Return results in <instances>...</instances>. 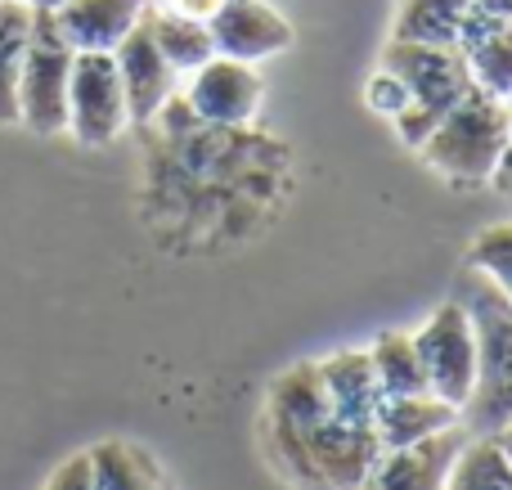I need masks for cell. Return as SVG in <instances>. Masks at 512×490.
Segmentation results:
<instances>
[{
  "mask_svg": "<svg viewBox=\"0 0 512 490\" xmlns=\"http://www.w3.org/2000/svg\"><path fill=\"white\" fill-rule=\"evenodd\" d=\"M315 365H319V383H324L333 419L369 423L373 428V414H378L382 392H378V378H373L369 351H333V356L315 360Z\"/></svg>",
  "mask_w": 512,
  "mask_h": 490,
  "instance_id": "14",
  "label": "cell"
},
{
  "mask_svg": "<svg viewBox=\"0 0 512 490\" xmlns=\"http://www.w3.org/2000/svg\"><path fill=\"white\" fill-rule=\"evenodd\" d=\"M144 14H149V9H144ZM113 63H117V77H122V90H126V113H131V122H153V117L176 99L180 72L162 59L158 41H153V32H149V18H140V23L117 41Z\"/></svg>",
  "mask_w": 512,
  "mask_h": 490,
  "instance_id": "8",
  "label": "cell"
},
{
  "mask_svg": "<svg viewBox=\"0 0 512 490\" xmlns=\"http://www.w3.org/2000/svg\"><path fill=\"white\" fill-rule=\"evenodd\" d=\"M144 9H149V0H63L50 14H54V23H59L63 41L77 54L81 50L113 54L117 41L144 18Z\"/></svg>",
  "mask_w": 512,
  "mask_h": 490,
  "instance_id": "12",
  "label": "cell"
},
{
  "mask_svg": "<svg viewBox=\"0 0 512 490\" xmlns=\"http://www.w3.org/2000/svg\"><path fill=\"white\" fill-rule=\"evenodd\" d=\"M32 9L23 0H0V126L18 122V72H23Z\"/></svg>",
  "mask_w": 512,
  "mask_h": 490,
  "instance_id": "19",
  "label": "cell"
},
{
  "mask_svg": "<svg viewBox=\"0 0 512 490\" xmlns=\"http://www.w3.org/2000/svg\"><path fill=\"white\" fill-rule=\"evenodd\" d=\"M144 18H149V32H153V41H158L162 59H167L176 72L203 68V63L216 54L212 32H207L203 18L176 14V9H153V5H149V14Z\"/></svg>",
  "mask_w": 512,
  "mask_h": 490,
  "instance_id": "17",
  "label": "cell"
},
{
  "mask_svg": "<svg viewBox=\"0 0 512 490\" xmlns=\"http://www.w3.org/2000/svg\"><path fill=\"white\" fill-rule=\"evenodd\" d=\"M490 185H495L499 194H504L508 203H512V144L504 149V158H499V167H495V176H490Z\"/></svg>",
  "mask_w": 512,
  "mask_h": 490,
  "instance_id": "25",
  "label": "cell"
},
{
  "mask_svg": "<svg viewBox=\"0 0 512 490\" xmlns=\"http://www.w3.org/2000/svg\"><path fill=\"white\" fill-rule=\"evenodd\" d=\"M495 446L504 450V459L512 464V423H508V428H499V432H495Z\"/></svg>",
  "mask_w": 512,
  "mask_h": 490,
  "instance_id": "27",
  "label": "cell"
},
{
  "mask_svg": "<svg viewBox=\"0 0 512 490\" xmlns=\"http://www.w3.org/2000/svg\"><path fill=\"white\" fill-rule=\"evenodd\" d=\"M261 95H265V81H261V72H256V63L212 54L203 68L189 72L185 104L194 108V117H203V122L243 126L256 117Z\"/></svg>",
  "mask_w": 512,
  "mask_h": 490,
  "instance_id": "7",
  "label": "cell"
},
{
  "mask_svg": "<svg viewBox=\"0 0 512 490\" xmlns=\"http://www.w3.org/2000/svg\"><path fill=\"white\" fill-rule=\"evenodd\" d=\"M468 14H472V0H396V14H391V41L454 45Z\"/></svg>",
  "mask_w": 512,
  "mask_h": 490,
  "instance_id": "16",
  "label": "cell"
},
{
  "mask_svg": "<svg viewBox=\"0 0 512 490\" xmlns=\"http://www.w3.org/2000/svg\"><path fill=\"white\" fill-rule=\"evenodd\" d=\"M95 490H167L158 459L135 441H99L86 450Z\"/></svg>",
  "mask_w": 512,
  "mask_h": 490,
  "instance_id": "15",
  "label": "cell"
},
{
  "mask_svg": "<svg viewBox=\"0 0 512 490\" xmlns=\"http://www.w3.org/2000/svg\"><path fill=\"white\" fill-rule=\"evenodd\" d=\"M468 266L481 270L490 284L512 302V221L504 225H490L472 239V252H468Z\"/></svg>",
  "mask_w": 512,
  "mask_h": 490,
  "instance_id": "21",
  "label": "cell"
},
{
  "mask_svg": "<svg viewBox=\"0 0 512 490\" xmlns=\"http://www.w3.org/2000/svg\"><path fill=\"white\" fill-rule=\"evenodd\" d=\"M369 365H373L382 396H423L427 392L423 365H418V351H414V333H400V329L378 333V342L369 347Z\"/></svg>",
  "mask_w": 512,
  "mask_h": 490,
  "instance_id": "18",
  "label": "cell"
},
{
  "mask_svg": "<svg viewBox=\"0 0 512 490\" xmlns=\"http://www.w3.org/2000/svg\"><path fill=\"white\" fill-rule=\"evenodd\" d=\"M463 432L450 428L441 437H427L405 450H382L373 473L364 477L360 490H445V477L454 468V455L463 446Z\"/></svg>",
  "mask_w": 512,
  "mask_h": 490,
  "instance_id": "10",
  "label": "cell"
},
{
  "mask_svg": "<svg viewBox=\"0 0 512 490\" xmlns=\"http://www.w3.org/2000/svg\"><path fill=\"white\" fill-rule=\"evenodd\" d=\"M445 490H512V464L495 446V437L463 441L450 477H445Z\"/></svg>",
  "mask_w": 512,
  "mask_h": 490,
  "instance_id": "20",
  "label": "cell"
},
{
  "mask_svg": "<svg viewBox=\"0 0 512 490\" xmlns=\"http://www.w3.org/2000/svg\"><path fill=\"white\" fill-rule=\"evenodd\" d=\"M382 68H391L409 90V108L396 117V135L418 149L427 131L459 104L463 95L472 90V77H468V63L454 45H423V41H387L382 50Z\"/></svg>",
  "mask_w": 512,
  "mask_h": 490,
  "instance_id": "3",
  "label": "cell"
},
{
  "mask_svg": "<svg viewBox=\"0 0 512 490\" xmlns=\"http://www.w3.org/2000/svg\"><path fill=\"white\" fill-rule=\"evenodd\" d=\"M221 5H225V0H167V5H162V9H176V14L203 18V23H207V18H212Z\"/></svg>",
  "mask_w": 512,
  "mask_h": 490,
  "instance_id": "24",
  "label": "cell"
},
{
  "mask_svg": "<svg viewBox=\"0 0 512 490\" xmlns=\"http://www.w3.org/2000/svg\"><path fill=\"white\" fill-rule=\"evenodd\" d=\"M23 5H27V9H59L63 0H23Z\"/></svg>",
  "mask_w": 512,
  "mask_h": 490,
  "instance_id": "28",
  "label": "cell"
},
{
  "mask_svg": "<svg viewBox=\"0 0 512 490\" xmlns=\"http://www.w3.org/2000/svg\"><path fill=\"white\" fill-rule=\"evenodd\" d=\"M45 490H95V486H90V459H86V450H81V455H72V459H63V464L54 468V477L45 482Z\"/></svg>",
  "mask_w": 512,
  "mask_h": 490,
  "instance_id": "23",
  "label": "cell"
},
{
  "mask_svg": "<svg viewBox=\"0 0 512 490\" xmlns=\"http://www.w3.org/2000/svg\"><path fill=\"white\" fill-rule=\"evenodd\" d=\"M207 32H212L216 54L243 59V63H261L292 45V23L270 0H225L207 18Z\"/></svg>",
  "mask_w": 512,
  "mask_h": 490,
  "instance_id": "9",
  "label": "cell"
},
{
  "mask_svg": "<svg viewBox=\"0 0 512 490\" xmlns=\"http://www.w3.org/2000/svg\"><path fill=\"white\" fill-rule=\"evenodd\" d=\"M454 50L468 63L472 86H481L495 99H508V90H512V14H481V9H472L459 27Z\"/></svg>",
  "mask_w": 512,
  "mask_h": 490,
  "instance_id": "11",
  "label": "cell"
},
{
  "mask_svg": "<svg viewBox=\"0 0 512 490\" xmlns=\"http://www.w3.org/2000/svg\"><path fill=\"white\" fill-rule=\"evenodd\" d=\"M364 104H369L373 113H382L387 122H396V117L409 108V90H405V81H400L396 72L378 63V72L364 81Z\"/></svg>",
  "mask_w": 512,
  "mask_h": 490,
  "instance_id": "22",
  "label": "cell"
},
{
  "mask_svg": "<svg viewBox=\"0 0 512 490\" xmlns=\"http://www.w3.org/2000/svg\"><path fill=\"white\" fill-rule=\"evenodd\" d=\"M72 50L63 41L50 9H32V32H27L23 72H18V122L36 135L68 131V77H72Z\"/></svg>",
  "mask_w": 512,
  "mask_h": 490,
  "instance_id": "4",
  "label": "cell"
},
{
  "mask_svg": "<svg viewBox=\"0 0 512 490\" xmlns=\"http://www.w3.org/2000/svg\"><path fill=\"white\" fill-rule=\"evenodd\" d=\"M472 9H481V14H512V0H472Z\"/></svg>",
  "mask_w": 512,
  "mask_h": 490,
  "instance_id": "26",
  "label": "cell"
},
{
  "mask_svg": "<svg viewBox=\"0 0 512 490\" xmlns=\"http://www.w3.org/2000/svg\"><path fill=\"white\" fill-rule=\"evenodd\" d=\"M459 428V410L445 405L441 396L423 392V396H382L378 414H373V432H378L382 450H405L418 446L427 437Z\"/></svg>",
  "mask_w": 512,
  "mask_h": 490,
  "instance_id": "13",
  "label": "cell"
},
{
  "mask_svg": "<svg viewBox=\"0 0 512 490\" xmlns=\"http://www.w3.org/2000/svg\"><path fill=\"white\" fill-rule=\"evenodd\" d=\"M508 144H512V122H508L504 99L472 86L468 95L418 140V153H423L427 167L441 171L454 185H486V180L495 176Z\"/></svg>",
  "mask_w": 512,
  "mask_h": 490,
  "instance_id": "2",
  "label": "cell"
},
{
  "mask_svg": "<svg viewBox=\"0 0 512 490\" xmlns=\"http://www.w3.org/2000/svg\"><path fill=\"white\" fill-rule=\"evenodd\" d=\"M414 351L423 365L427 392L441 396L445 405L463 410L477 383V333L463 302H445L432 311V320L414 333Z\"/></svg>",
  "mask_w": 512,
  "mask_h": 490,
  "instance_id": "5",
  "label": "cell"
},
{
  "mask_svg": "<svg viewBox=\"0 0 512 490\" xmlns=\"http://www.w3.org/2000/svg\"><path fill=\"white\" fill-rule=\"evenodd\" d=\"M504 108H508V122H512V90H508V99H504Z\"/></svg>",
  "mask_w": 512,
  "mask_h": 490,
  "instance_id": "29",
  "label": "cell"
},
{
  "mask_svg": "<svg viewBox=\"0 0 512 490\" xmlns=\"http://www.w3.org/2000/svg\"><path fill=\"white\" fill-rule=\"evenodd\" d=\"M126 126H131V113H126V90L113 54L81 50L68 77V131L86 149H99V144H113Z\"/></svg>",
  "mask_w": 512,
  "mask_h": 490,
  "instance_id": "6",
  "label": "cell"
},
{
  "mask_svg": "<svg viewBox=\"0 0 512 490\" xmlns=\"http://www.w3.org/2000/svg\"><path fill=\"white\" fill-rule=\"evenodd\" d=\"M459 302L468 306L477 333V383L459 419H468L477 437H495L512 423V302L481 270H468Z\"/></svg>",
  "mask_w": 512,
  "mask_h": 490,
  "instance_id": "1",
  "label": "cell"
}]
</instances>
